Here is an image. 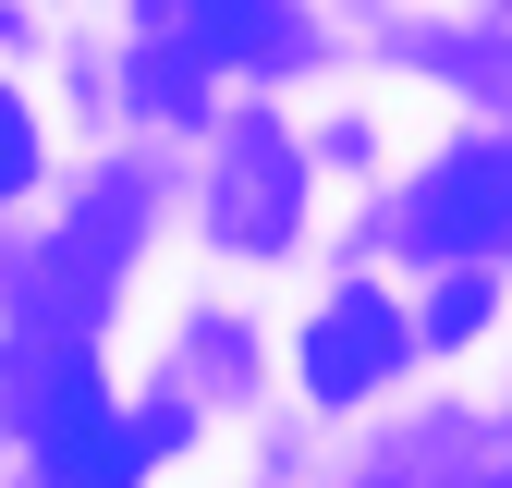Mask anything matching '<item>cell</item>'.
I'll use <instances>...</instances> for the list:
<instances>
[{"label":"cell","mask_w":512,"mask_h":488,"mask_svg":"<svg viewBox=\"0 0 512 488\" xmlns=\"http://www.w3.org/2000/svg\"><path fill=\"white\" fill-rule=\"evenodd\" d=\"M415 244L427 257H488V244H512V147H464L439 171L415 196Z\"/></svg>","instance_id":"obj_1"},{"label":"cell","mask_w":512,"mask_h":488,"mask_svg":"<svg viewBox=\"0 0 512 488\" xmlns=\"http://www.w3.org/2000/svg\"><path fill=\"white\" fill-rule=\"evenodd\" d=\"M391 354H403V318H391V293H342L330 318L305 330V391H317V403H354L366 379H391Z\"/></svg>","instance_id":"obj_2"},{"label":"cell","mask_w":512,"mask_h":488,"mask_svg":"<svg viewBox=\"0 0 512 488\" xmlns=\"http://www.w3.org/2000/svg\"><path fill=\"white\" fill-rule=\"evenodd\" d=\"M13 415H25V440H86L98 427V366H86V342H13Z\"/></svg>","instance_id":"obj_3"},{"label":"cell","mask_w":512,"mask_h":488,"mask_svg":"<svg viewBox=\"0 0 512 488\" xmlns=\"http://www.w3.org/2000/svg\"><path fill=\"white\" fill-rule=\"evenodd\" d=\"M171 440H183V415H171V403H159V415H135V427H110V415H98L86 440H61V452H49V488H135Z\"/></svg>","instance_id":"obj_4"},{"label":"cell","mask_w":512,"mask_h":488,"mask_svg":"<svg viewBox=\"0 0 512 488\" xmlns=\"http://www.w3.org/2000/svg\"><path fill=\"white\" fill-rule=\"evenodd\" d=\"M196 49L208 61H293L281 0H196Z\"/></svg>","instance_id":"obj_5"},{"label":"cell","mask_w":512,"mask_h":488,"mask_svg":"<svg viewBox=\"0 0 512 488\" xmlns=\"http://www.w3.org/2000/svg\"><path fill=\"white\" fill-rule=\"evenodd\" d=\"M232 220H244V232H281V220H293V159H281L269 135H244V159H232Z\"/></svg>","instance_id":"obj_6"},{"label":"cell","mask_w":512,"mask_h":488,"mask_svg":"<svg viewBox=\"0 0 512 488\" xmlns=\"http://www.w3.org/2000/svg\"><path fill=\"white\" fill-rule=\"evenodd\" d=\"M476 318H488V281H476V269H452V293L427 305V330H439V342H464Z\"/></svg>","instance_id":"obj_7"},{"label":"cell","mask_w":512,"mask_h":488,"mask_svg":"<svg viewBox=\"0 0 512 488\" xmlns=\"http://www.w3.org/2000/svg\"><path fill=\"white\" fill-rule=\"evenodd\" d=\"M25 171H37V122L0 98V196H25Z\"/></svg>","instance_id":"obj_8"}]
</instances>
